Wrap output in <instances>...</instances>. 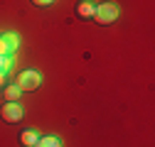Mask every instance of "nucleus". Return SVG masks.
Here are the masks:
<instances>
[{
  "instance_id": "nucleus-9",
  "label": "nucleus",
  "mask_w": 155,
  "mask_h": 147,
  "mask_svg": "<svg viewBox=\"0 0 155 147\" xmlns=\"http://www.w3.org/2000/svg\"><path fill=\"white\" fill-rule=\"evenodd\" d=\"M10 66H12V57L0 54V69H3V71H10Z\"/></svg>"
},
{
  "instance_id": "nucleus-11",
  "label": "nucleus",
  "mask_w": 155,
  "mask_h": 147,
  "mask_svg": "<svg viewBox=\"0 0 155 147\" xmlns=\"http://www.w3.org/2000/svg\"><path fill=\"white\" fill-rule=\"evenodd\" d=\"M5 79H8V71H3V69H0V86L5 83Z\"/></svg>"
},
{
  "instance_id": "nucleus-6",
  "label": "nucleus",
  "mask_w": 155,
  "mask_h": 147,
  "mask_svg": "<svg viewBox=\"0 0 155 147\" xmlns=\"http://www.w3.org/2000/svg\"><path fill=\"white\" fill-rule=\"evenodd\" d=\"M94 10H96V5H91L89 0H84V3L76 5V15L84 17V20H86V17H94Z\"/></svg>"
},
{
  "instance_id": "nucleus-3",
  "label": "nucleus",
  "mask_w": 155,
  "mask_h": 147,
  "mask_svg": "<svg viewBox=\"0 0 155 147\" xmlns=\"http://www.w3.org/2000/svg\"><path fill=\"white\" fill-rule=\"evenodd\" d=\"M0 115H3L5 123H17V120H22L25 110H22V105H17V103H5L3 110H0Z\"/></svg>"
},
{
  "instance_id": "nucleus-10",
  "label": "nucleus",
  "mask_w": 155,
  "mask_h": 147,
  "mask_svg": "<svg viewBox=\"0 0 155 147\" xmlns=\"http://www.w3.org/2000/svg\"><path fill=\"white\" fill-rule=\"evenodd\" d=\"M32 3H35L37 8H47L49 3H54V0H32Z\"/></svg>"
},
{
  "instance_id": "nucleus-7",
  "label": "nucleus",
  "mask_w": 155,
  "mask_h": 147,
  "mask_svg": "<svg viewBox=\"0 0 155 147\" xmlns=\"http://www.w3.org/2000/svg\"><path fill=\"white\" fill-rule=\"evenodd\" d=\"M37 140H40V135H37L35 130H25V133H20V142H22L25 147H35Z\"/></svg>"
},
{
  "instance_id": "nucleus-2",
  "label": "nucleus",
  "mask_w": 155,
  "mask_h": 147,
  "mask_svg": "<svg viewBox=\"0 0 155 147\" xmlns=\"http://www.w3.org/2000/svg\"><path fill=\"white\" fill-rule=\"evenodd\" d=\"M40 83H42V76H40L37 71H32V69H30V71H22L20 79H17V86H20L22 91H35Z\"/></svg>"
},
{
  "instance_id": "nucleus-5",
  "label": "nucleus",
  "mask_w": 155,
  "mask_h": 147,
  "mask_svg": "<svg viewBox=\"0 0 155 147\" xmlns=\"http://www.w3.org/2000/svg\"><path fill=\"white\" fill-rule=\"evenodd\" d=\"M3 96H5V101H8V103H15L17 98L22 96V88L17 86V83H12V86H8V88L3 91Z\"/></svg>"
},
{
  "instance_id": "nucleus-4",
  "label": "nucleus",
  "mask_w": 155,
  "mask_h": 147,
  "mask_svg": "<svg viewBox=\"0 0 155 147\" xmlns=\"http://www.w3.org/2000/svg\"><path fill=\"white\" fill-rule=\"evenodd\" d=\"M15 49H17V37L12 32H3V34H0V54L12 57Z\"/></svg>"
},
{
  "instance_id": "nucleus-1",
  "label": "nucleus",
  "mask_w": 155,
  "mask_h": 147,
  "mask_svg": "<svg viewBox=\"0 0 155 147\" xmlns=\"http://www.w3.org/2000/svg\"><path fill=\"white\" fill-rule=\"evenodd\" d=\"M118 8H116L113 3H104V5H99L94 10V20L99 22V25H111V22H116L118 20Z\"/></svg>"
},
{
  "instance_id": "nucleus-8",
  "label": "nucleus",
  "mask_w": 155,
  "mask_h": 147,
  "mask_svg": "<svg viewBox=\"0 0 155 147\" xmlns=\"http://www.w3.org/2000/svg\"><path fill=\"white\" fill-rule=\"evenodd\" d=\"M35 147H62V142L57 140V137H40Z\"/></svg>"
}]
</instances>
